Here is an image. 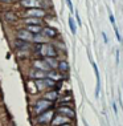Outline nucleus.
Segmentation results:
<instances>
[{"mask_svg": "<svg viewBox=\"0 0 123 126\" xmlns=\"http://www.w3.org/2000/svg\"><path fill=\"white\" fill-rule=\"evenodd\" d=\"M37 56H44V57H56L58 56V50H57L56 45L50 43H44L40 44L39 47V52H37Z\"/></svg>", "mask_w": 123, "mask_h": 126, "instance_id": "nucleus-1", "label": "nucleus"}, {"mask_svg": "<svg viewBox=\"0 0 123 126\" xmlns=\"http://www.w3.org/2000/svg\"><path fill=\"white\" fill-rule=\"evenodd\" d=\"M52 108H53L52 101L46 100V98H41V100H39L35 105V113L40 114V113H42V111H46L48 109H52Z\"/></svg>", "mask_w": 123, "mask_h": 126, "instance_id": "nucleus-2", "label": "nucleus"}, {"mask_svg": "<svg viewBox=\"0 0 123 126\" xmlns=\"http://www.w3.org/2000/svg\"><path fill=\"white\" fill-rule=\"evenodd\" d=\"M27 17H39V19H42L44 16L46 15V11L42 9L41 7H37V8H28L27 11Z\"/></svg>", "mask_w": 123, "mask_h": 126, "instance_id": "nucleus-3", "label": "nucleus"}, {"mask_svg": "<svg viewBox=\"0 0 123 126\" xmlns=\"http://www.w3.org/2000/svg\"><path fill=\"white\" fill-rule=\"evenodd\" d=\"M52 120H53V110H52V109H48V113H46V111L40 113L39 117H37V122H39L40 125L49 124Z\"/></svg>", "mask_w": 123, "mask_h": 126, "instance_id": "nucleus-4", "label": "nucleus"}, {"mask_svg": "<svg viewBox=\"0 0 123 126\" xmlns=\"http://www.w3.org/2000/svg\"><path fill=\"white\" fill-rule=\"evenodd\" d=\"M33 68L35 69H39V70H42V72H49V70H52L50 69V66L48 65V63L45 61V59H37L35 63H33Z\"/></svg>", "mask_w": 123, "mask_h": 126, "instance_id": "nucleus-5", "label": "nucleus"}, {"mask_svg": "<svg viewBox=\"0 0 123 126\" xmlns=\"http://www.w3.org/2000/svg\"><path fill=\"white\" fill-rule=\"evenodd\" d=\"M58 114H62L65 117L70 118V120H73V118L76 117V113H74L73 108L71 106H64V105L58 108Z\"/></svg>", "mask_w": 123, "mask_h": 126, "instance_id": "nucleus-6", "label": "nucleus"}, {"mask_svg": "<svg viewBox=\"0 0 123 126\" xmlns=\"http://www.w3.org/2000/svg\"><path fill=\"white\" fill-rule=\"evenodd\" d=\"M42 33L44 36L46 37V39H56L57 36H58V32H57L56 28H53V27H45V28H42Z\"/></svg>", "mask_w": 123, "mask_h": 126, "instance_id": "nucleus-7", "label": "nucleus"}, {"mask_svg": "<svg viewBox=\"0 0 123 126\" xmlns=\"http://www.w3.org/2000/svg\"><path fill=\"white\" fill-rule=\"evenodd\" d=\"M17 39L30 43V41H33V33H30L29 31H27V29H20L17 32Z\"/></svg>", "mask_w": 123, "mask_h": 126, "instance_id": "nucleus-8", "label": "nucleus"}, {"mask_svg": "<svg viewBox=\"0 0 123 126\" xmlns=\"http://www.w3.org/2000/svg\"><path fill=\"white\" fill-rule=\"evenodd\" d=\"M93 65L94 73H95V78H97V86H95V97H99V90H101V78H99V72H98V66L94 61H91Z\"/></svg>", "mask_w": 123, "mask_h": 126, "instance_id": "nucleus-9", "label": "nucleus"}, {"mask_svg": "<svg viewBox=\"0 0 123 126\" xmlns=\"http://www.w3.org/2000/svg\"><path fill=\"white\" fill-rule=\"evenodd\" d=\"M20 5L24 7V8H37V7L41 5L40 0H21Z\"/></svg>", "mask_w": 123, "mask_h": 126, "instance_id": "nucleus-10", "label": "nucleus"}, {"mask_svg": "<svg viewBox=\"0 0 123 126\" xmlns=\"http://www.w3.org/2000/svg\"><path fill=\"white\" fill-rule=\"evenodd\" d=\"M69 121H70V118L65 117V115H62V114H58L57 117H54L53 120H52V122H53V125H54V126H60V125L68 124Z\"/></svg>", "mask_w": 123, "mask_h": 126, "instance_id": "nucleus-11", "label": "nucleus"}, {"mask_svg": "<svg viewBox=\"0 0 123 126\" xmlns=\"http://www.w3.org/2000/svg\"><path fill=\"white\" fill-rule=\"evenodd\" d=\"M56 70H58L62 76H64V74H66L68 72H69V64H68V61H65V60L60 61V63L57 64V69Z\"/></svg>", "mask_w": 123, "mask_h": 126, "instance_id": "nucleus-12", "label": "nucleus"}, {"mask_svg": "<svg viewBox=\"0 0 123 126\" xmlns=\"http://www.w3.org/2000/svg\"><path fill=\"white\" fill-rule=\"evenodd\" d=\"M27 31H29V32L33 33V35H37V33L42 32V27H41L40 24H28Z\"/></svg>", "mask_w": 123, "mask_h": 126, "instance_id": "nucleus-13", "label": "nucleus"}, {"mask_svg": "<svg viewBox=\"0 0 123 126\" xmlns=\"http://www.w3.org/2000/svg\"><path fill=\"white\" fill-rule=\"evenodd\" d=\"M4 19H5V21H8V23H15L16 20H17V16H16L15 12L7 11V12H4Z\"/></svg>", "mask_w": 123, "mask_h": 126, "instance_id": "nucleus-14", "label": "nucleus"}, {"mask_svg": "<svg viewBox=\"0 0 123 126\" xmlns=\"http://www.w3.org/2000/svg\"><path fill=\"white\" fill-rule=\"evenodd\" d=\"M45 76H46L45 72L39 70V69H35V68H33V70L29 73V77H32V78H44Z\"/></svg>", "mask_w": 123, "mask_h": 126, "instance_id": "nucleus-15", "label": "nucleus"}, {"mask_svg": "<svg viewBox=\"0 0 123 126\" xmlns=\"http://www.w3.org/2000/svg\"><path fill=\"white\" fill-rule=\"evenodd\" d=\"M44 98H46V100L49 101H56L57 98H58V93H57V90H52V92H46L45 94H44Z\"/></svg>", "mask_w": 123, "mask_h": 126, "instance_id": "nucleus-16", "label": "nucleus"}, {"mask_svg": "<svg viewBox=\"0 0 123 126\" xmlns=\"http://www.w3.org/2000/svg\"><path fill=\"white\" fill-rule=\"evenodd\" d=\"M35 85H36L37 90H45L46 89L45 82H44V78H36V80H35Z\"/></svg>", "mask_w": 123, "mask_h": 126, "instance_id": "nucleus-17", "label": "nucleus"}, {"mask_svg": "<svg viewBox=\"0 0 123 126\" xmlns=\"http://www.w3.org/2000/svg\"><path fill=\"white\" fill-rule=\"evenodd\" d=\"M25 24H40L41 25V19H39V17H27Z\"/></svg>", "mask_w": 123, "mask_h": 126, "instance_id": "nucleus-18", "label": "nucleus"}, {"mask_svg": "<svg viewBox=\"0 0 123 126\" xmlns=\"http://www.w3.org/2000/svg\"><path fill=\"white\" fill-rule=\"evenodd\" d=\"M69 28H70V31H71V33H76V23H74V20H73V17H69Z\"/></svg>", "mask_w": 123, "mask_h": 126, "instance_id": "nucleus-19", "label": "nucleus"}, {"mask_svg": "<svg viewBox=\"0 0 123 126\" xmlns=\"http://www.w3.org/2000/svg\"><path fill=\"white\" fill-rule=\"evenodd\" d=\"M112 27H114V32H115V37H117V40H118L119 43H122L123 40H122L121 35H119V31H118V27H117V24H112Z\"/></svg>", "mask_w": 123, "mask_h": 126, "instance_id": "nucleus-20", "label": "nucleus"}, {"mask_svg": "<svg viewBox=\"0 0 123 126\" xmlns=\"http://www.w3.org/2000/svg\"><path fill=\"white\" fill-rule=\"evenodd\" d=\"M109 19H110V21H111V24H115V17H114V15L110 12L109 13Z\"/></svg>", "mask_w": 123, "mask_h": 126, "instance_id": "nucleus-21", "label": "nucleus"}, {"mask_svg": "<svg viewBox=\"0 0 123 126\" xmlns=\"http://www.w3.org/2000/svg\"><path fill=\"white\" fill-rule=\"evenodd\" d=\"M66 3H68V7H69L70 12H73V11H74V8H73V4H71V0H66Z\"/></svg>", "mask_w": 123, "mask_h": 126, "instance_id": "nucleus-22", "label": "nucleus"}, {"mask_svg": "<svg viewBox=\"0 0 123 126\" xmlns=\"http://www.w3.org/2000/svg\"><path fill=\"white\" fill-rule=\"evenodd\" d=\"M76 21H77L78 27H81V25H82V24H81V19H80V16H78V12H76Z\"/></svg>", "mask_w": 123, "mask_h": 126, "instance_id": "nucleus-23", "label": "nucleus"}, {"mask_svg": "<svg viewBox=\"0 0 123 126\" xmlns=\"http://www.w3.org/2000/svg\"><path fill=\"white\" fill-rule=\"evenodd\" d=\"M112 110H114V113H115V114L118 113V108H117V104H115V102L112 104Z\"/></svg>", "mask_w": 123, "mask_h": 126, "instance_id": "nucleus-24", "label": "nucleus"}, {"mask_svg": "<svg viewBox=\"0 0 123 126\" xmlns=\"http://www.w3.org/2000/svg\"><path fill=\"white\" fill-rule=\"evenodd\" d=\"M102 37H103V41H105V43H107V36H106V33H105V32H102Z\"/></svg>", "mask_w": 123, "mask_h": 126, "instance_id": "nucleus-25", "label": "nucleus"}, {"mask_svg": "<svg viewBox=\"0 0 123 126\" xmlns=\"http://www.w3.org/2000/svg\"><path fill=\"white\" fill-rule=\"evenodd\" d=\"M115 54H117V56H115V60H117V64H119V52H118V50H117V53H115Z\"/></svg>", "mask_w": 123, "mask_h": 126, "instance_id": "nucleus-26", "label": "nucleus"}, {"mask_svg": "<svg viewBox=\"0 0 123 126\" xmlns=\"http://www.w3.org/2000/svg\"><path fill=\"white\" fill-rule=\"evenodd\" d=\"M0 1H3V3H9V1H12V0H0Z\"/></svg>", "mask_w": 123, "mask_h": 126, "instance_id": "nucleus-27", "label": "nucleus"}, {"mask_svg": "<svg viewBox=\"0 0 123 126\" xmlns=\"http://www.w3.org/2000/svg\"><path fill=\"white\" fill-rule=\"evenodd\" d=\"M60 126H70V125H69V122H68V124H64V125H60Z\"/></svg>", "mask_w": 123, "mask_h": 126, "instance_id": "nucleus-28", "label": "nucleus"}]
</instances>
